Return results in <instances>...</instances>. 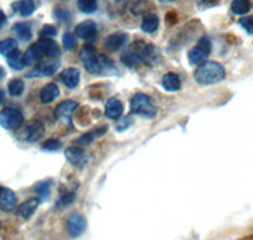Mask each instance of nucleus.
Returning a JSON list of instances; mask_svg holds the SVG:
<instances>
[{"label": "nucleus", "mask_w": 253, "mask_h": 240, "mask_svg": "<svg viewBox=\"0 0 253 240\" xmlns=\"http://www.w3.org/2000/svg\"><path fill=\"white\" fill-rule=\"evenodd\" d=\"M62 42H63V47H65L66 49L74 48L76 44L75 37H74V35H72V33H70V32H66V33L63 35Z\"/></svg>", "instance_id": "f704fd0d"}, {"label": "nucleus", "mask_w": 253, "mask_h": 240, "mask_svg": "<svg viewBox=\"0 0 253 240\" xmlns=\"http://www.w3.org/2000/svg\"><path fill=\"white\" fill-rule=\"evenodd\" d=\"M56 35H57V29L53 26H51V24H44L40 31L41 38H51L55 37Z\"/></svg>", "instance_id": "473e14b6"}, {"label": "nucleus", "mask_w": 253, "mask_h": 240, "mask_svg": "<svg viewBox=\"0 0 253 240\" xmlns=\"http://www.w3.org/2000/svg\"><path fill=\"white\" fill-rule=\"evenodd\" d=\"M60 80L69 89H75L80 82V71L78 69H72V67L63 70L60 75Z\"/></svg>", "instance_id": "4468645a"}, {"label": "nucleus", "mask_w": 253, "mask_h": 240, "mask_svg": "<svg viewBox=\"0 0 253 240\" xmlns=\"http://www.w3.org/2000/svg\"><path fill=\"white\" fill-rule=\"evenodd\" d=\"M123 114V104L115 99V97H112L105 104V115H107L109 119H119L121 115Z\"/></svg>", "instance_id": "aec40b11"}, {"label": "nucleus", "mask_w": 253, "mask_h": 240, "mask_svg": "<svg viewBox=\"0 0 253 240\" xmlns=\"http://www.w3.org/2000/svg\"><path fill=\"white\" fill-rule=\"evenodd\" d=\"M15 49H18V42L13 38H6V40H3L0 42V53L5 57Z\"/></svg>", "instance_id": "c756f323"}, {"label": "nucleus", "mask_w": 253, "mask_h": 240, "mask_svg": "<svg viewBox=\"0 0 253 240\" xmlns=\"http://www.w3.org/2000/svg\"><path fill=\"white\" fill-rule=\"evenodd\" d=\"M176 18H177V15H176L173 12H170L169 14H167V22H169L170 24L176 23Z\"/></svg>", "instance_id": "58836bf2"}, {"label": "nucleus", "mask_w": 253, "mask_h": 240, "mask_svg": "<svg viewBox=\"0 0 253 240\" xmlns=\"http://www.w3.org/2000/svg\"><path fill=\"white\" fill-rule=\"evenodd\" d=\"M23 123V114L14 108H5L0 113V125L3 128L9 129H17Z\"/></svg>", "instance_id": "39448f33"}, {"label": "nucleus", "mask_w": 253, "mask_h": 240, "mask_svg": "<svg viewBox=\"0 0 253 240\" xmlns=\"http://www.w3.org/2000/svg\"><path fill=\"white\" fill-rule=\"evenodd\" d=\"M60 67V62L57 60H52L48 62L40 63L38 66H36L35 69L32 70L31 72L26 75L27 78H42V76H51L56 72V70H58Z\"/></svg>", "instance_id": "1a4fd4ad"}, {"label": "nucleus", "mask_w": 253, "mask_h": 240, "mask_svg": "<svg viewBox=\"0 0 253 240\" xmlns=\"http://www.w3.org/2000/svg\"><path fill=\"white\" fill-rule=\"evenodd\" d=\"M61 147H62V144H61L60 140L57 139H48L42 144V148H43L44 151H57Z\"/></svg>", "instance_id": "e433bc0d"}, {"label": "nucleus", "mask_w": 253, "mask_h": 240, "mask_svg": "<svg viewBox=\"0 0 253 240\" xmlns=\"http://www.w3.org/2000/svg\"><path fill=\"white\" fill-rule=\"evenodd\" d=\"M53 15L56 17V19H58L60 22H65V23H67V22H70V20H71V14H70L67 10H65V9L56 8Z\"/></svg>", "instance_id": "c9c22d12"}, {"label": "nucleus", "mask_w": 253, "mask_h": 240, "mask_svg": "<svg viewBox=\"0 0 253 240\" xmlns=\"http://www.w3.org/2000/svg\"><path fill=\"white\" fill-rule=\"evenodd\" d=\"M8 91L10 96H20L24 91V82L19 79H14L8 83Z\"/></svg>", "instance_id": "7c9ffc66"}, {"label": "nucleus", "mask_w": 253, "mask_h": 240, "mask_svg": "<svg viewBox=\"0 0 253 240\" xmlns=\"http://www.w3.org/2000/svg\"><path fill=\"white\" fill-rule=\"evenodd\" d=\"M44 134V125L41 120H31L29 123L26 124L24 126L23 139L29 143H35L37 140L43 137Z\"/></svg>", "instance_id": "0eeeda50"}, {"label": "nucleus", "mask_w": 253, "mask_h": 240, "mask_svg": "<svg viewBox=\"0 0 253 240\" xmlns=\"http://www.w3.org/2000/svg\"><path fill=\"white\" fill-rule=\"evenodd\" d=\"M13 32L15 33L19 40H29L32 38V28L28 23H24V22H19V23H15L13 26Z\"/></svg>", "instance_id": "393cba45"}, {"label": "nucleus", "mask_w": 253, "mask_h": 240, "mask_svg": "<svg viewBox=\"0 0 253 240\" xmlns=\"http://www.w3.org/2000/svg\"><path fill=\"white\" fill-rule=\"evenodd\" d=\"M162 87H164L166 91H178L181 89V80H180V76L175 72H169L162 78Z\"/></svg>", "instance_id": "6ab92c4d"}, {"label": "nucleus", "mask_w": 253, "mask_h": 240, "mask_svg": "<svg viewBox=\"0 0 253 240\" xmlns=\"http://www.w3.org/2000/svg\"><path fill=\"white\" fill-rule=\"evenodd\" d=\"M66 229L71 238H78L85 232L86 229V220L79 212H72L66 219Z\"/></svg>", "instance_id": "423d86ee"}, {"label": "nucleus", "mask_w": 253, "mask_h": 240, "mask_svg": "<svg viewBox=\"0 0 253 240\" xmlns=\"http://www.w3.org/2000/svg\"><path fill=\"white\" fill-rule=\"evenodd\" d=\"M210 52H211V42L209 38L202 37L199 40L198 44L190 49L187 53L189 62L191 65H202L209 57Z\"/></svg>", "instance_id": "20e7f679"}, {"label": "nucleus", "mask_w": 253, "mask_h": 240, "mask_svg": "<svg viewBox=\"0 0 253 240\" xmlns=\"http://www.w3.org/2000/svg\"><path fill=\"white\" fill-rule=\"evenodd\" d=\"M37 43L38 46L41 47V49H42V52H43L44 56H47V57L56 58L60 56L61 49L56 40H51V38H40Z\"/></svg>", "instance_id": "ddd939ff"}, {"label": "nucleus", "mask_w": 253, "mask_h": 240, "mask_svg": "<svg viewBox=\"0 0 253 240\" xmlns=\"http://www.w3.org/2000/svg\"><path fill=\"white\" fill-rule=\"evenodd\" d=\"M12 9L22 17H29L35 13L36 4L33 0H18L12 4Z\"/></svg>", "instance_id": "f3484780"}, {"label": "nucleus", "mask_w": 253, "mask_h": 240, "mask_svg": "<svg viewBox=\"0 0 253 240\" xmlns=\"http://www.w3.org/2000/svg\"><path fill=\"white\" fill-rule=\"evenodd\" d=\"M128 40V35L123 33V32H117L113 35L108 36L105 42H104V47L109 51H119L124 47V44Z\"/></svg>", "instance_id": "f8f14e48"}, {"label": "nucleus", "mask_w": 253, "mask_h": 240, "mask_svg": "<svg viewBox=\"0 0 253 240\" xmlns=\"http://www.w3.org/2000/svg\"><path fill=\"white\" fill-rule=\"evenodd\" d=\"M40 199H29V200L24 201L23 203H20L17 210L18 216L23 217V219H29L32 215L35 214V211L40 206Z\"/></svg>", "instance_id": "a211bd4d"}, {"label": "nucleus", "mask_w": 253, "mask_h": 240, "mask_svg": "<svg viewBox=\"0 0 253 240\" xmlns=\"http://www.w3.org/2000/svg\"><path fill=\"white\" fill-rule=\"evenodd\" d=\"M162 3H170V1H173V0H160Z\"/></svg>", "instance_id": "37998d69"}, {"label": "nucleus", "mask_w": 253, "mask_h": 240, "mask_svg": "<svg viewBox=\"0 0 253 240\" xmlns=\"http://www.w3.org/2000/svg\"><path fill=\"white\" fill-rule=\"evenodd\" d=\"M35 192L42 200H47L51 194V182L49 181H41L35 185Z\"/></svg>", "instance_id": "a878e982"}, {"label": "nucleus", "mask_w": 253, "mask_h": 240, "mask_svg": "<svg viewBox=\"0 0 253 240\" xmlns=\"http://www.w3.org/2000/svg\"><path fill=\"white\" fill-rule=\"evenodd\" d=\"M78 8L84 14H92L96 12L98 4L96 0H78Z\"/></svg>", "instance_id": "cd10ccee"}, {"label": "nucleus", "mask_w": 253, "mask_h": 240, "mask_svg": "<svg viewBox=\"0 0 253 240\" xmlns=\"http://www.w3.org/2000/svg\"><path fill=\"white\" fill-rule=\"evenodd\" d=\"M121 58H122V62H123L124 65L128 67H134L135 65H137V63L141 61L139 60L138 56L135 54V52H133L130 48H128L126 51H124L123 53H122Z\"/></svg>", "instance_id": "c85d7f7f"}, {"label": "nucleus", "mask_w": 253, "mask_h": 240, "mask_svg": "<svg viewBox=\"0 0 253 240\" xmlns=\"http://www.w3.org/2000/svg\"><path fill=\"white\" fill-rule=\"evenodd\" d=\"M81 62L84 67L86 69L87 72L95 75H100V69H99V53L96 52V48L91 44H85L81 48L79 53Z\"/></svg>", "instance_id": "7ed1b4c3"}, {"label": "nucleus", "mask_w": 253, "mask_h": 240, "mask_svg": "<svg viewBox=\"0 0 253 240\" xmlns=\"http://www.w3.org/2000/svg\"><path fill=\"white\" fill-rule=\"evenodd\" d=\"M158 26H160V19L156 14L150 13V14H146L142 19L141 23V29L146 33H155L157 31Z\"/></svg>", "instance_id": "4be33fe9"}, {"label": "nucleus", "mask_w": 253, "mask_h": 240, "mask_svg": "<svg viewBox=\"0 0 253 240\" xmlns=\"http://www.w3.org/2000/svg\"><path fill=\"white\" fill-rule=\"evenodd\" d=\"M43 52H42L41 47L38 46V43H35V44L29 46L28 49L24 52V63H26V66H33L35 63L41 62V60L43 58Z\"/></svg>", "instance_id": "2eb2a0df"}, {"label": "nucleus", "mask_w": 253, "mask_h": 240, "mask_svg": "<svg viewBox=\"0 0 253 240\" xmlns=\"http://www.w3.org/2000/svg\"><path fill=\"white\" fill-rule=\"evenodd\" d=\"M130 112L144 118H152L156 114V109L148 95L138 92L130 100Z\"/></svg>", "instance_id": "f03ea898"}, {"label": "nucleus", "mask_w": 253, "mask_h": 240, "mask_svg": "<svg viewBox=\"0 0 253 240\" xmlns=\"http://www.w3.org/2000/svg\"><path fill=\"white\" fill-rule=\"evenodd\" d=\"M196 82L202 85H213L218 83L225 79V70L218 62H204L196 69L194 74Z\"/></svg>", "instance_id": "f257e3e1"}, {"label": "nucleus", "mask_w": 253, "mask_h": 240, "mask_svg": "<svg viewBox=\"0 0 253 240\" xmlns=\"http://www.w3.org/2000/svg\"><path fill=\"white\" fill-rule=\"evenodd\" d=\"M5 76V70L3 69V67H0V80Z\"/></svg>", "instance_id": "a19ab883"}, {"label": "nucleus", "mask_w": 253, "mask_h": 240, "mask_svg": "<svg viewBox=\"0 0 253 240\" xmlns=\"http://www.w3.org/2000/svg\"><path fill=\"white\" fill-rule=\"evenodd\" d=\"M3 100H4V92L0 90V104L3 103Z\"/></svg>", "instance_id": "79ce46f5"}, {"label": "nucleus", "mask_w": 253, "mask_h": 240, "mask_svg": "<svg viewBox=\"0 0 253 240\" xmlns=\"http://www.w3.org/2000/svg\"><path fill=\"white\" fill-rule=\"evenodd\" d=\"M74 200H75V192H66L57 201V207H66V206L71 205Z\"/></svg>", "instance_id": "2f4dec72"}, {"label": "nucleus", "mask_w": 253, "mask_h": 240, "mask_svg": "<svg viewBox=\"0 0 253 240\" xmlns=\"http://www.w3.org/2000/svg\"><path fill=\"white\" fill-rule=\"evenodd\" d=\"M6 60H8L9 66L12 67L13 70H15V71H19V70H22L26 66V63H24L23 60V54H22V52L19 49H15L12 53H9L6 56Z\"/></svg>", "instance_id": "5701e85b"}, {"label": "nucleus", "mask_w": 253, "mask_h": 240, "mask_svg": "<svg viewBox=\"0 0 253 240\" xmlns=\"http://www.w3.org/2000/svg\"><path fill=\"white\" fill-rule=\"evenodd\" d=\"M153 9V5L150 3V1H147V0H139L137 3L133 5L132 8V13L134 15H141V14H150V12Z\"/></svg>", "instance_id": "bb28decb"}, {"label": "nucleus", "mask_w": 253, "mask_h": 240, "mask_svg": "<svg viewBox=\"0 0 253 240\" xmlns=\"http://www.w3.org/2000/svg\"><path fill=\"white\" fill-rule=\"evenodd\" d=\"M65 156H66L67 160L71 163L72 166L78 167V168H83L86 164L87 156L84 152V149L79 148V147H70L65 151Z\"/></svg>", "instance_id": "9d476101"}, {"label": "nucleus", "mask_w": 253, "mask_h": 240, "mask_svg": "<svg viewBox=\"0 0 253 240\" xmlns=\"http://www.w3.org/2000/svg\"><path fill=\"white\" fill-rule=\"evenodd\" d=\"M5 22H6L5 13H4L3 10L0 9V28H3V26L5 24Z\"/></svg>", "instance_id": "ea45409f"}, {"label": "nucleus", "mask_w": 253, "mask_h": 240, "mask_svg": "<svg viewBox=\"0 0 253 240\" xmlns=\"http://www.w3.org/2000/svg\"><path fill=\"white\" fill-rule=\"evenodd\" d=\"M78 109V103L74 100H66L58 104L55 109V117L57 119H66L70 118Z\"/></svg>", "instance_id": "dca6fc26"}, {"label": "nucleus", "mask_w": 253, "mask_h": 240, "mask_svg": "<svg viewBox=\"0 0 253 240\" xmlns=\"http://www.w3.org/2000/svg\"><path fill=\"white\" fill-rule=\"evenodd\" d=\"M239 26L245 29L247 33H250V35H253V15L241 18V19H239Z\"/></svg>", "instance_id": "72a5a7b5"}, {"label": "nucleus", "mask_w": 253, "mask_h": 240, "mask_svg": "<svg viewBox=\"0 0 253 240\" xmlns=\"http://www.w3.org/2000/svg\"><path fill=\"white\" fill-rule=\"evenodd\" d=\"M251 8H252L251 0H233L230 3V10L237 15L247 14L251 10Z\"/></svg>", "instance_id": "b1692460"}, {"label": "nucleus", "mask_w": 253, "mask_h": 240, "mask_svg": "<svg viewBox=\"0 0 253 240\" xmlns=\"http://www.w3.org/2000/svg\"><path fill=\"white\" fill-rule=\"evenodd\" d=\"M17 206V196L10 189L0 187V210L3 211H12Z\"/></svg>", "instance_id": "9b49d317"}, {"label": "nucleus", "mask_w": 253, "mask_h": 240, "mask_svg": "<svg viewBox=\"0 0 253 240\" xmlns=\"http://www.w3.org/2000/svg\"><path fill=\"white\" fill-rule=\"evenodd\" d=\"M129 118H126V119H122L118 124V130H123L126 126L129 125Z\"/></svg>", "instance_id": "4c0bfd02"}, {"label": "nucleus", "mask_w": 253, "mask_h": 240, "mask_svg": "<svg viewBox=\"0 0 253 240\" xmlns=\"http://www.w3.org/2000/svg\"><path fill=\"white\" fill-rule=\"evenodd\" d=\"M58 95H60V90H58L57 85L56 83H47L41 90L40 99L43 104H48L55 100Z\"/></svg>", "instance_id": "412c9836"}, {"label": "nucleus", "mask_w": 253, "mask_h": 240, "mask_svg": "<svg viewBox=\"0 0 253 240\" xmlns=\"http://www.w3.org/2000/svg\"><path fill=\"white\" fill-rule=\"evenodd\" d=\"M98 35V29L94 20H84L75 27V36L84 40H94Z\"/></svg>", "instance_id": "6e6552de"}]
</instances>
